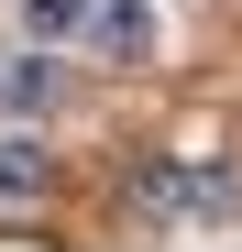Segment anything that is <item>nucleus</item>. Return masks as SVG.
I'll return each instance as SVG.
<instances>
[{
	"label": "nucleus",
	"instance_id": "nucleus-1",
	"mask_svg": "<svg viewBox=\"0 0 242 252\" xmlns=\"http://www.w3.org/2000/svg\"><path fill=\"white\" fill-rule=\"evenodd\" d=\"M121 208H132L143 230L198 220V176H187V154H132V164H121Z\"/></svg>",
	"mask_w": 242,
	"mask_h": 252
},
{
	"label": "nucleus",
	"instance_id": "nucleus-2",
	"mask_svg": "<svg viewBox=\"0 0 242 252\" xmlns=\"http://www.w3.org/2000/svg\"><path fill=\"white\" fill-rule=\"evenodd\" d=\"M99 66H154V0H88V33H77Z\"/></svg>",
	"mask_w": 242,
	"mask_h": 252
},
{
	"label": "nucleus",
	"instance_id": "nucleus-3",
	"mask_svg": "<svg viewBox=\"0 0 242 252\" xmlns=\"http://www.w3.org/2000/svg\"><path fill=\"white\" fill-rule=\"evenodd\" d=\"M66 88H77V77H66V55H55V44H22L11 66H0V110H11V121L66 110Z\"/></svg>",
	"mask_w": 242,
	"mask_h": 252
},
{
	"label": "nucleus",
	"instance_id": "nucleus-4",
	"mask_svg": "<svg viewBox=\"0 0 242 252\" xmlns=\"http://www.w3.org/2000/svg\"><path fill=\"white\" fill-rule=\"evenodd\" d=\"M0 197H55V154L33 132H0Z\"/></svg>",
	"mask_w": 242,
	"mask_h": 252
},
{
	"label": "nucleus",
	"instance_id": "nucleus-5",
	"mask_svg": "<svg viewBox=\"0 0 242 252\" xmlns=\"http://www.w3.org/2000/svg\"><path fill=\"white\" fill-rule=\"evenodd\" d=\"M187 176H198V220H231V208H242V164L231 154H198Z\"/></svg>",
	"mask_w": 242,
	"mask_h": 252
},
{
	"label": "nucleus",
	"instance_id": "nucleus-6",
	"mask_svg": "<svg viewBox=\"0 0 242 252\" xmlns=\"http://www.w3.org/2000/svg\"><path fill=\"white\" fill-rule=\"evenodd\" d=\"M22 33L33 44H77L88 33V0H22Z\"/></svg>",
	"mask_w": 242,
	"mask_h": 252
}]
</instances>
